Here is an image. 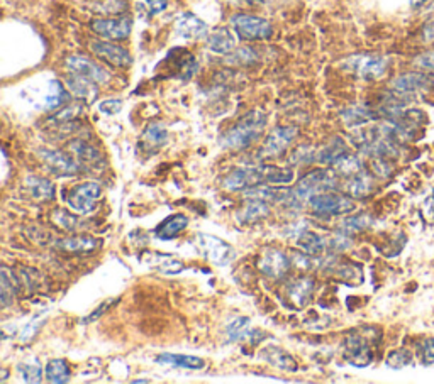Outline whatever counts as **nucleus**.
<instances>
[{"label":"nucleus","instance_id":"1","mask_svg":"<svg viewBox=\"0 0 434 384\" xmlns=\"http://www.w3.org/2000/svg\"><path fill=\"white\" fill-rule=\"evenodd\" d=\"M294 171L279 166H243L224 178V188L229 192L258 188L265 185H289L294 181Z\"/></svg>","mask_w":434,"mask_h":384},{"label":"nucleus","instance_id":"2","mask_svg":"<svg viewBox=\"0 0 434 384\" xmlns=\"http://www.w3.org/2000/svg\"><path fill=\"white\" fill-rule=\"evenodd\" d=\"M266 127V115L261 111H251L243 115L231 129L228 131L222 144L224 148L232 151H241V149L253 146L261 137Z\"/></svg>","mask_w":434,"mask_h":384},{"label":"nucleus","instance_id":"3","mask_svg":"<svg viewBox=\"0 0 434 384\" xmlns=\"http://www.w3.org/2000/svg\"><path fill=\"white\" fill-rule=\"evenodd\" d=\"M349 239L346 234H339V236H324V234L311 232V230H304L301 236L297 237V246L302 249L307 256H324L329 252L345 251L349 247Z\"/></svg>","mask_w":434,"mask_h":384},{"label":"nucleus","instance_id":"4","mask_svg":"<svg viewBox=\"0 0 434 384\" xmlns=\"http://www.w3.org/2000/svg\"><path fill=\"white\" fill-rule=\"evenodd\" d=\"M343 68L358 78L373 82L385 75L389 69V60L380 54H355L343 61Z\"/></svg>","mask_w":434,"mask_h":384},{"label":"nucleus","instance_id":"5","mask_svg":"<svg viewBox=\"0 0 434 384\" xmlns=\"http://www.w3.org/2000/svg\"><path fill=\"white\" fill-rule=\"evenodd\" d=\"M336 173L333 171H323L316 170L312 173L305 174L299 185L295 186V200L297 202H304V200H311L314 195L324 192H333L336 188Z\"/></svg>","mask_w":434,"mask_h":384},{"label":"nucleus","instance_id":"6","mask_svg":"<svg viewBox=\"0 0 434 384\" xmlns=\"http://www.w3.org/2000/svg\"><path fill=\"white\" fill-rule=\"evenodd\" d=\"M231 25L238 36L246 41H258V39L272 38L273 27L263 17L248 16V14H236L231 19Z\"/></svg>","mask_w":434,"mask_h":384},{"label":"nucleus","instance_id":"7","mask_svg":"<svg viewBox=\"0 0 434 384\" xmlns=\"http://www.w3.org/2000/svg\"><path fill=\"white\" fill-rule=\"evenodd\" d=\"M195 246L210 262L217 266H226L235 259V249L210 234H197Z\"/></svg>","mask_w":434,"mask_h":384},{"label":"nucleus","instance_id":"8","mask_svg":"<svg viewBox=\"0 0 434 384\" xmlns=\"http://www.w3.org/2000/svg\"><path fill=\"white\" fill-rule=\"evenodd\" d=\"M102 195L100 185L96 181H87L82 185H76L67 195V203L76 214H90L96 207L98 196Z\"/></svg>","mask_w":434,"mask_h":384},{"label":"nucleus","instance_id":"9","mask_svg":"<svg viewBox=\"0 0 434 384\" xmlns=\"http://www.w3.org/2000/svg\"><path fill=\"white\" fill-rule=\"evenodd\" d=\"M434 87V78L431 73L426 71H409L399 75L392 80V90L395 93L407 97V95L426 93Z\"/></svg>","mask_w":434,"mask_h":384},{"label":"nucleus","instance_id":"10","mask_svg":"<svg viewBox=\"0 0 434 384\" xmlns=\"http://www.w3.org/2000/svg\"><path fill=\"white\" fill-rule=\"evenodd\" d=\"M311 207L314 212L324 215H343L348 214L355 208V202L349 196L338 195L334 192H324L314 195L311 200Z\"/></svg>","mask_w":434,"mask_h":384},{"label":"nucleus","instance_id":"11","mask_svg":"<svg viewBox=\"0 0 434 384\" xmlns=\"http://www.w3.org/2000/svg\"><path fill=\"white\" fill-rule=\"evenodd\" d=\"M299 129L294 126H279L268 134L266 141L261 146L260 156L261 158H275V156L282 155L287 148L294 142L297 137Z\"/></svg>","mask_w":434,"mask_h":384},{"label":"nucleus","instance_id":"12","mask_svg":"<svg viewBox=\"0 0 434 384\" xmlns=\"http://www.w3.org/2000/svg\"><path fill=\"white\" fill-rule=\"evenodd\" d=\"M290 259L287 258L285 252H282L276 247H265L261 251L260 259H258V269L265 274V276L273 278V280H280L289 271Z\"/></svg>","mask_w":434,"mask_h":384},{"label":"nucleus","instance_id":"13","mask_svg":"<svg viewBox=\"0 0 434 384\" xmlns=\"http://www.w3.org/2000/svg\"><path fill=\"white\" fill-rule=\"evenodd\" d=\"M345 359L356 368H365L373 361V349L363 335L349 334L345 339Z\"/></svg>","mask_w":434,"mask_h":384},{"label":"nucleus","instance_id":"14","mask_svg":"<svg viewBox=\"0 0 434 384\" xmlns=\"http://www.w3.org/2000/svg\"><path fill=\"white\" fill-rule=\"evenodd\" d=\"M67 69L73 75L83 76L87 80H92L96 83H107L111 80V73L92 60L85 56H70L67 58Z\"/></svg>","mask_w":434,"mask_h":384},{"label":"nucleus","instance_id":"15","mask_svg":"<svg viewBox=\"0 0 434 384\" xmlns=\"http://www.w3.org/2000/svg\"><path fill=\"white\" fill-rule=\"evenodd\" d=\"M38 155L41 156V159L53 171H56L58 174H63V177H73L80 171L82 164L76 163L68 153L58 151V149H39Z\"/></svg>","mask_w":434,"mask_h":384},{"label":"nucleus","instance_id":"16","mask_svg":"<svg viewBox=\"0 0 434 384\" xmlns=\"http://www.w3.org/2000/svg\"><path fill=\"white\" fill-rule=\"evenodd\" d=\"M129 17H118V19H96L92 23L94 32L109 41H121L131 34Z\"/></svg>","mask_w":434,"mask_h":384},{"label":"nucleus","instance_id":"17","mask_svg":"<svg viewBox=\"0 0 434 384\" xmlns=\"http://www.w3.org/2000/svg\"><path fill=\"white\" fill-rule=\"evenodd\" d=\"M175 32L182 39H204L207 36V24L195 14L184 12L175 21Z\"/></svg>","mask_w":434,"mask_h":384},{"label":"nucleus","instance_id":"18","mask_svg":"<svg viewBox=\"0 0 434 384\" xmlns=\"http://www.w3.org/2000/svg\"><path fill=\"white\" fill-rule=\"evenodd\" d=\"M90 49L97 54L98 58L105 61V63H111L118 68H126L131 65V54L129 51L124 49V47L112 45L107 41H96L90 45Z\"/></svg>","mask_w":434,"mask_h":384},{"label":"nucleus","instance_id":"19","mask_svg":"<svg viewBox=\"0 0 434 384\" xmlns=\"http://www.w3.org/2000/svg\"><path fill=\"white\" fill-rule=\"evenodd\" d=\"M312 291L314 280H311V278H299V280L292 281L289 286H287V302H289L292 308H304L311 302Z\"/></svg>","mask_w":434,"mask_h":384},{"label":"nucleus","instance_id":"20","mask_svg":"<svg viewBox=\"0 0 434 384\" xmlns=\"http://www.w3.org/2000/svg\"><path fill=\"white\" fill-rule=\"evenodd\" d=\"M141 262L165 274H177L184 269V262L170 254H162V252H144L141 256Z\"/></svg>","mask_w":434,"mask_h":384},{"label":"nucleus","instance_id":"21","mask_svg":"<svg viewBox=\"0 0 434 384\" xmlns=\"http://www.w3.org/2000/svg\"><path fill=\"white\" fill-rule=\"evenodd\" d=\"M56 247L61 251L75 252V254H89L98 247V240L90 236H72L58 240Z\"/></svg>","mask_w":434,"mask_h":384},{"label":"nucleus","instance_id":"22","mask_svg":"<svg viewBox=\"0 0 434 384\" xmlns=\"http://www.w3.org/2000/svg\"><path fill=\"white\" fill-rule=\"evenodd\" d=\"M343 122L348 127H362L365 124L371 122V120H377L378 112L373 111L370 107H365V105H353V107H348L346 111L341 112Z\"/></svg>","mask_w":434,"mask_h":384},{"label":"nucleus","instance_id":"23","mask_svg":"<svg viewBox=\"0 0 434 384\" xmlns=\"http://www.w3.org/2000/svg\"><path fill=\"white\" fill-rule=\"evenodd\" d=\"M209 49L216 54H229L236 47V38L231 32V29L221 27L216 29L213 34L207 38Z\"/></svg>","mask_w":434,"mask_h":384},{"label":"nucleus","instance_id":"24","mask_svg":"<svg viewBox=\"0 0 434 384\" xmlns=\"http://www.w3.org/2000/svg\"><path fill=\"white\" fill-rule=\"evenodd\" d=\"M345 192L351 199H365V196L371 195V192H373V180L365 170L360 171L355 177L348 178L345 185Z\"/></svg>","mask_w":434,"mask_h":384},{"label":"nucleus","instance_id":"25","mask_svg":"<svg viewBox=\"0 0 434 384\" xmlns=\"http://www.w3.org/2000/svg\"><path fill=\"white\" fill-rule=\"evenodd\" d=\"M268 214H270V207L265 200L248 196L246 207L238 212V218L241 224H254V222L265 218Z\"/></svg>","mask_w":434,"mask_h":384},{"label":"nucleus","instance_id":"26","mask_svg":"<svg viewBox=\"0 0 434 384\" xmlns=\"http://www.w3.org/2000/svg\"><path fill=\"white\" fill-rule=\"evenodd\" d=\"M169 141V133L162 124H151L148 129L144 131L143 137H141V148L148 153H155L162 149Z\"/></svg>","mask_w":434,"mask_h":384},{"label":"nucleus","instance_id":"27","mask_svg":"<svg viewBox=\"0 0 434 384\" xmlns=\"http://www.w3.org/2000/svg\"><path fill=\"white\" fill-rule=\"evenodd\" d=\"M96 85L97 83L92 82V80H87V78H83V76L73 75V73H72V76H68L67 78L68 90H70L75 97L83 98V100H87V102H92L97 98Z\"/></svg>","mask_w":434,"mask_h":384},{"label":"nucleus","instance_id":"28","mask_svg":"<svg viewBox=\"0 0 434 384\" xmlns=\"http://www.w3.org/2000/svg\"><path fill=\"white\" fill-rule=\"evenodd\" d=\"M68 151H70L76 159H80V164L83 163L96 166V164L102 163L100 153H98L94 146L82 141V139H75V141L68 142Z\"/></svg>","mask_w":434,"mask_h":384},{"label":"nucleus","instance_id":"29","mask_svg":"<svg viewBox=\"0 0 434 384\" xmlns=\"http://www.w3.org/2000/svg\"><path fill=\"white\" fill-rule=\"evenodd\" d=\"M187 225H188V218L185 217V215H171V217L166 218V221H163L162 224L156 227L155 234L158 239L171 240V239H175L182 230H185V227Z\"/></svg>","mask_w":434,"mask_h":384},{"label":"nucleus","instance_id":"30","mask_svg":"<svg viewBox=\"0 0 434 384\" xmlns=\"http://www.w3.org/2000/svg\"><path fill=\"white\" fill-rule=\"evenodd\" d=\"M25 190L38 202H46V200H51L54 196L53 183L46 180V178L28 177L25 178Z\"/></svg>","mask_w":434,"mask_h":384},{"label":"nucleus","instance_id":"31","mask_svg":"<svg viewBox=\"0 0 434 384\" xmlns=\"http://www.w3.org/2000/svg\"><path fill=\"white\" fill-rule=\"evenodd\" d=\"M158 364L171 365V368H182V369H202L206 365L204 359L195 356H180V354H160L156 357Z\"/></svg>","mask_w":434,"mask_h":384},{"label":"nucleus","instance_id":"32","mask_svg":"<svg viewBox=\"0 0 434 384\" xmlns=\"http://www.w3.org/2000/svg\"><path fill=\"white\" fill-rule=\"evenodd\" d=\"M51 218H53L54 224H56L58 227H61L63 230H68V232H80V230H83V229H87V227H89V222L82 221L78 215L68 214V212L61 210V208L54 210L53 217Z\"/></svg>","mask_w":434,"mask_h":384},{"label":"nucleus","instance_id":"33","mask_svg":"<svg viewBox=\"0 0 434 384\" xmlns=\"http://www.w3.org/2000/svg\"><path fill=\"white\" fill-rule=\"evenodd\" d=\"M345 153H348L345 141L339 137H334V139H331V142L326 146V148H323L319 153H317L316 159L319 161V163L331 164V166H333V164L336 163V161L341 158Z\"/></svg>","mask_w":434,"mask_h":384},{"label":"nucleus","instance_id":"34","mask_svg":"<svg viewBox=\"0 0 434 384\" xmlns=\"http://www.w3.org/2000/svg\"><path fill=\"white\" fill-rule=\"evenodd\" d=\"M45 376L48 383H54V384L68 383L70 381V368H68L67 361L53 359L46 364Z\"/></svg>","mask_w":434,"mask_h":384},{"label":"nucleus","instance_id":"35","mask_svg":"<svg viewBox=\"0 0 434 384\" xmlns=\"http://www.w3.org/2000/svg\"><path fill=\"white\" fill-rule=\"evenodd\" d=\"M263 357L276 368L285 369V371H297V362L294 361V357L279 347H268L263 352Z\"/></svg>","mask_w":434,"mask_h":384},{"label":"nucleus","instance_id":"36","mask_svg":"<svg viewBox=\"0 0 434 384\" xmlns=\"http://www.w3.org/2000/svg\"><path fill=\"white\" fill-rule=\"evenodd\" d=\"M334 171H336V174H341V177H355V174H358L360 171H363V163L362 159H358L356 156L349 155V153H345V155L339 158L336 163L333 164Z\"/></svg>","mask_w":434,"mask_h":384},{"label":"nucleus","instance_id":"37","mask_svg":"<svg viewBox=\"0 0 434 384\" xmlns=\"http://www.w3.org/2000/svg\"><path fill=\"white\" fill-rule=\"evenodd\" d=\"M68 102V91L65 90V87L61 85V82L58 80H51L48 93L45 97V104L48 111H56L61 105H65Z\"/></svg>","mask_w":434,"mask_h":384},{"label":"nucleus","instance_id":"38","mask_svg":"<svg viewBox=\"0 0 434 384\" xmlns=\"http://www.w3.org/2000/svg\"><path fill=\"white\" fill-rule=\"evenodd\" d=\"M16 278L7 268H2L0 271V302L3 306H9L14 302L16 296Z\"/></svg>","mask_w":434,"mask_h":384},{"label":"nucleus","instance_id":"39","mask_svg":"<svg viewBox=\"0 0 434 384\" xmlns=\"http://www.w3.org/2000/svg\"><path fill=\"white\" fill-rule=\"evenodd\" d=\"M371 225V217L367 214H358V215H351V217L345 218L339 225V230L341 234H346V236H351V234H358L367 230L368 227Z\"/></svg>","mask_w":434,"mask_h":384},{"label":"nucleus","instance_id":"40","mask_svg":"<svg viewBox=\"0 0 434 384\" xmlns=\"http://www.w3.org/2000/svg\"><path fill=\"white\" fill-rule=\"evenodd\" d=\"M17 371H19L21 378H23V381L25 383H41L43 371L41 365L36 361L21 362V364L17 365Z\"/></svg>","mask_w":434,"mask_h":384},{"label":"nucleus","instance_id":"41","mask_svg":"<svg viewBox=\"0 0 434 384\" xmlns=\"http://www.w3.org/2000/svg\"><path fill=\"white\" fill-rule=\"evenodd\" d=\"M250 335V318L239 317L228 325V339L231 342L243 340Z\"/></svg>","mask_w":434,"mask_h":384},{"label":"nucleus","instance_id":"42","mask_svg":"<svg viewBox=\"0 0 434 384\" xmlns=\"http://www.w3.org/2000/svg\"><path fill=\"white\" fill-rule=\"evenodd\" d=\"M415 347H417L419 359H421L422 364L434 365V339L433 337L421 339L417 343H415Z\"/></svg>","mask_w":434,"mask_h":384},{"label":"nucleus","instance_id":"43","mask_svg":"<svg viewBox=\"0 0 434 384\" xmlns=\"http://www.w3.org/2000/svg\"><path fill=\"white\" fill-rule=\"evenodd\" d=\"M412 361V354L407 349H397L393 352H390V356L387 357V364L393 369H400L409 365Z\"/></svg>","mask_w":434,"mask_h":384},{"label":"nucleus","instance_id":"44","mask_svg":"<svg viewBox=\"0 0 434 384\" xmlns=\"http://www.w3.org/2000/svg\"><path fill=\"white\" fill-rule=\"evenodd\" d=\"M257 60H258L257 51L251 49V47H241V49H238L236 53H232L228 61L232 65H250Z\"/></svg>","mask_w":434,"mask_h":384},{"label":"nucleus","instance_id":"45","mask_svg":"<svg viewBox=\"0 0 434 384\" xmlns=\"http://www.w3.org/2000/svg\"><path fill=\"white\" fill-rule=\"evenodd\" d=\"M82 113V105L80 104H73V105H67V107L63 109V111H60L56 113V115L51 119V122L54 124H67L70 122V120L76 119V117Z\"/></svg>","mask_w":434,"mask_h":384},{"label":"nucleus","instance_id":"46","mask_svg":"<svg viewBox=\"0 0 434 384\" xmlns=\"http://www.w3.org/2000/svg\"><path fill=\"white\" fill-rule=\"evenodd\" d=\"M414 65L419 69H422V71L431 73L433 75L434 73V49H429V51H426V53L419 54V56L414 60Z\"/></svg>","mask_w":434,"mask_h":384},{"label":"nucleus","instance_id":"47","mask_svg":"<svg viewBox=\"0 0 434 384\" xmlns=\"http://www.w3.org/2000/svg\"><path fill=\"white\" fill-rule=\"evenodd\" d=\"M45 324V320H43V318H36V320H32V321H29L28 325H25L24 327V330L21 332V342H31L32 339H34V335L38 334V330H39V327H41V325Z\"/></svg>","mask_w":434,"mask_h":384},{"label":"nucleus","instance_id":"48","mask_svg":"<svg viewBox=\"0 0 434 384\" xmlns=\"http://www.w3.org/2000/svg\"><path fill=\"white\" fill-rule=\"evenodd\" d=\"M98 109H100V112L104 113H109V115H112V113H118L119 111L122 109V102L118 100V98H111V100H104L100 105H98Z\"/></svg>","mask_w":434,"mask_h":384},{"label":"nucleus","instance_id":"49","mask_svg":"<svg viewBox=\"0 0 434 384\" xmlns=\"http://www.w3.org/2000/svg\"><path fill=\"white\" fill-rule=\"evenodd\" d=\"M144 3H146V9H148V12L151 14V16H156V14L163 12V10L166 9V5H169L166 0H144Z\"/></svg>","mask_w":434,"mask_h":384},{"label":"nucleus","instance_id":"50","mask_svg":"<svg viewBox=\"0 0 434 384\" xmlns=\"http://www.w3.org/2000/svg\"><path fill=\"white\" fill-rule=\"evenodd\" d=\"M114 302H116V300H109V302L102 303V305H100V306H98V310H97V312H94V313H92V315H89V317H87V318H83V324H90V321L97 320V318H98V317H100V315H102V313H104V312H105V310H107V308H109V306H111V305H112V303H114Z\"/></svg>","mask_w":434,"mask_h":384},{"label":"nucleus","instance_id":"51","mask_svg":"<svg viewBox=\"0 0 434 384\" xmlns=\"http://www.w3.org/2000/svg\"><path fill=\"white\" fill-rule=\"evenodd\" d=\"M424 212H426V218L428 221H434V193L433 196H429L424 203Z\"/></svg>","mask_w":434,"mask_h":384},{"label":"nucleus","instance_id":"52","mask_svg":"<svg viewBox=\"0 0 434 384\" xmlns=\"http://www.w3.org/2000/svg\"><path fill=\"white\" fill-rule=\"evenodd\" d=\"M426 0H412V5L414 7H419V5H422V3H424Z\"/></svg>","mask_w":434,"mask_h":384},{"label":"nucleus","instance_id":"53","mask_svg":"<svg viewBox=\"0 0 434 384\" xmlns=\"http://www.w3.org/2000/svg\"><path fill=\"white\" fill-rule=\"evenodd\" d=\"M133 383H148V381H146V379H136V381H133Z\"/></svg>","mask_w":434,"mask_h":384},{"label":"nucleus","instance_id":"54","mask_svg":"<svg viewBox=\"0 0 434 384\" xmlns=\"http://www.w3.org/2000/svg\"><path fill=\"white\" fill-rule=\"evenodd\" d=\"M246 2H260V0H246Z\"/></svg>","mask_w":434,"mask_h":384}]
</instances>
